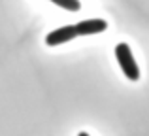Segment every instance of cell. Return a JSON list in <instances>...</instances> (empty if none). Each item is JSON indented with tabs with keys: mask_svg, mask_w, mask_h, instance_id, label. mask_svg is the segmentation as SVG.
I'll return each instance as SVG.
<instances>
[{
	"mask_svg": "<svg viewBox=\"0 0 149 136\" xmlns=\"http://www.w3.org/2000/svg\"><path fill=\"white\" fill-rule=\"evenodd\" d=\"M53 4H57L58 8H64V10H68V11H77L81 8V4H79V0H51Z\"/></svg>",
	"mask_w": 149,
	"mask_h": 136,
	"instance_id": "obj_4",
	"label": "cell"
},
{
	"mask_svg": "<svg viewBox=\"0 0 149 136\" xmlns=\"http://www.w3.org/2000/svg\"><path fill=\"white\" fill-rule=\"evenodd\" d=\"M108 29V23L104 19H87V21H79L74 25L76 36H89V34H98Z\"/></svg>",
	"mask_w": 149,
	"mask_h": 136,
	"instance_id": "obj_2",
	"label": "cell"
},
{
	"mask_svg": "<svg viewBox=\"0 0 149 136\" xmlns=\"http://www.w3.org/2000/svg\"><path fill=\"white\" fill-rule=\"evenodd\" d=\"M77 136H89V134H87V133H79Z\"/></svg>",
	"mask_w": 149,
	"mask_h": 136,
	"instance_id": "obj_5",
	"label": "cell"
},
{
	"mask_svg": "<svg viewBox=\"0 0 149 136\" xmlns=\"http://www.w3.org/2000/svg\"><path fill=\"white\" fill-rule=\"evenodd\" d=\"M72 38H76V30H74V25H68V27H61V29L49 32L45 42H47V45H58V44L70 42Z\"/></svg>",
	"mask_w": 149,
	"mask_h": 136,
	"instance_id": "obj_3",
	"label": "cell"
},
{
	"mask_svg": "<svg viewBox=\"0 0 149 136\" xmlns=\"http://www.w3.org/2000/svg\"><path fill=\"white\" fill-rule=\"evenodd\" d=\"M115 57H117V63H119V66L123 68L125 76H127L128 80H132V81L138 80V77H140L138 64H136L134 55H132L130 47H128L127 44H117V45H115Z\"/></svg>",
	"mask_w": 149,
	"mask_h": 136,
	"instance_id": "obj_1",
	"label": "cell"
}]
</instances>
